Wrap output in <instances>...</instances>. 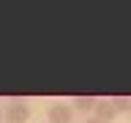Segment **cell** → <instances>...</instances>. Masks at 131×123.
Wrapping results in <instances>:
<instances>
[{
    "label": "cell",
    "mask_w": 131,
    "mask_h": 123,
    "mask_svg": "<svg viewBox=\"0 0 131 123\" xmlns=\"http://www.w3.org/2000/svg\"><path fill=\"white\" fill-rule=\"evenodd\" d=\"M115 115H117V109H115L112 104V98H98V104H96V118H101V120H115Z\"/></svg>",
    "instance_id": "4"
},
{
    "label": "cell",
    "mask_w": 131,
    "mask_h": 123,
    "mask_svg": "<svg viewBox=\"0 0 131 123\" xmlns=\"http://www.w3.org/2000/svg\"><path fill=\"white\" fill-rule=\"evenodd\" d=\"M85 123H106V120H101V118H96V115H93V118H88Z\"/></svg>",
    "instance_id": "6"
},
{
    "label": "cell",
    "mask_w": 131,
    "mask_h": 123,
    "mask_svg": "<svg viewBox=\"0 0 131 123\" xmlns=\"http://www.w3.org/2000/svg\"><path fill=\"white\" fill-rule=\"evenodd\" d=\"M112 104L117 112H131V98L128 96H112Z\"/></svg>",
    "instance_id": "5"
},
{
    "label": "cell",
    "mask_w": 131,
    "mask_h": 123,
    "mask_svg": "<svg viewBox=\"0 0 131 123\" xmlns=\"http://www.w3.org/2000/svg\"><path fill=\"white\" fill-rule=\"evenodd\" d=\"M128 118H131V112H128Z\"/></svg>",
    "instance_id": "7"
},
{
    "label": "cell",
    "mask_w": 131,
    "mask_h": 123,
    "mask_svg": "<svg viewBox=\"0 0 131 123\" xmlns=\"http://www.w3.org/2000/svg\"><path fill=\"white\" fill-rule=\"evenodd\" d=\"M71 104H74V109H77V112H85V115H90V118H93V115H96L98 98H96V96H77Z\"/></svg>",
    "instance_id": "3"
},
{
    "label": "cell",
    "mask_w": 131,
    "mask_h": 123,
    "mask_svg": "<svg viewBox=\"0 0 131 123\" xmlns=\"http://www.w3.org/2000/svg\"><path fill=\"white\" fill-rule=\"evenodd\" d=\"M0 115H3V112H0Z\"/></svg>",
    "instance_id": "8"
},
{
    "label": "cell",
    "mask_w": 131,
    "mask_h": 123,
    "mask_svg": "<svg viewBox=\"0 0 131 123\" xmlns=\"http://www.w3.org/2000/svg\"><path fill=\"white\" fill-rule=\"evenodd\" d=\"M27 118H30V107L25 104L22 98H14V104L6 109V120L8 123H25Z\"/></svg>",
    "instance_id": "2"
},
{
    "label": "cell",
    "mask_w": 131,
    "mask_h": 123,
    "mask_svg": "<svg viewBox=\"0 0 131 123\" xmlns=\"http://www.w3.org/2000/svg\"><path fill=\"white\" fill-rule=\"evenodd\" d=\"M47 118H49V123H71V118H74V107H71V104H63V101H57V104L49 107Z\"/></svg>",
    "instance_id": "1"
}]
</instances>
